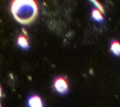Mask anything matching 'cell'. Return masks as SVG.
<instances>
[{
	"instance_id": "obj_1",
	"label": "cell",
	"mask_w": 120,
	"mask_h": 107,
	"mask_svg": "<svg viewBox=\"0 0 120 107\" xmlns=\"http://www.w3.org/2000/svg\"><path fill=\"white\" fill-rule=\"evenodd\" d=\"M14 19L22 24H29L35 21L38 13V7L34 0H14L10 7Z\"/></svg>"
},
{
	"instance_id": "obj_2",
	"label": "cell",
	"mask_w": 120,
	"mask_h": 107,
	"mask_svg": "<svg viewBox=\"0 0 120 107\" xmlns=\"http://www.w3.org/2000/svg\"><path fill=\"white\" fill-rule=\"evenodd\" d=\"M53 87L55 91L61 95H65L68 92V84L65 77L59 76L54 79L53 82Z\"/></svg>"
},
{
	"instance_id": "obj_3",
	"label": "cell",
	"mask_w": 120,
	"mask_h": 107,
	"mask_svg": "<svg viewBox=\"0 0 120 107\" xmlns=\"http://www.w3.org/2000/svg\"><path fill=\"white\" fill-rule=\"evenodd\" d=\"M27 105L28 107H44L41 98L38 95L31 96L27 100Z\"/></svg>"
},
{
	"instance_id": "obj_4",
	"label": "cell",
	"mask_w": 120,
	"mask_h": 107,
	"mask_svg": "<svg viewBox=\"0 0 120 107\" xmlns=\"http://www.w3.org/2000/svg\"><path fill=\"white\" fill-rule=\"evenodd\" d=\"M111 52L116 55L120 57V42L117 40H113L111 43Z\"/></svg>"
},
{
	"instance_id": "obj_5",
	"label": "cell",
	"mask_w": 120,
	"mask_h": 107,
	"mask_svg": "<svg viewBox=\"0 0 120 107\" xmlns=\"http://www.w3.org/2000/svg\"><path fill=\"white\" fill-rule=\"evenodd\" d=\"M92 18L98 22V23H101L103 21V16H102V12L99 11L98 8H93L92 9Z\"/></svg>"
},
{
	"instance_id": "obj_6",
	"label": "cell",
	"mask_w": 120,
	"mask_h": 107,
	"mask_svg": "<svg viewBox=\"0 0 120 107\" xmlns=\"http://www.w3.org/2000/svg\"><path fill=\"white\" fill-rule=\"evenodd\" d=\"M18 45L22 49H28L29 48L28 40L24 36H20L18 38Z\"/></svg>"
},
{
	"instance_id": "obj_7",
	"label": "cell",
	"mask_w": 120,
	"mask_h": 107,
	"mask_svg": "<svg viewBox=\"0 0 120 107\" xmlns=\"http://www.w3.org/2000/svg\"><path fill=\"white\" fill-rule=\"evenodd\" d=\"M93 3H94V4H96V6H97V8H98V9L99 11H101V12H103V11H104L103 8L99 5V3H98V2H97V1H93Z\"/></svg>"
}]
</instances>
